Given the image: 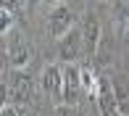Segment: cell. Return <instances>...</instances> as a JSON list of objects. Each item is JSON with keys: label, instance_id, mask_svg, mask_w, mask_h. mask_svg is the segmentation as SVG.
<instances>
[{"label": "cell", "instance_id": "1", "mask_svg": "<svg viewBox=\"0 0 129 116\" xmlns=\"http://www.w3.org/2000/svg\"><path fill=\"white\" fill-rule=\"evenodd\" d=\"M74 26H77V16H74L71 5H66V3L50 5V11L45 13V32H48V37L55 40V42H61Z\"/></svg>", "mask_w": 129, "mask_h": 116}, {"label": "cell", "instance_id": "2", "mask_svg": "<svg viewBox=\"0 0 129 116\" xmlns=\"http://www.w3.org/2000/svg\"><path fill=\"white\" fill-rule=\"evenodd\" d=\"M5 42H8V50H5V53H8L11 69H13V71H24L29 63H32V58H34L32 45L21 37L19 29H11V32L5 34Z\"/></svg>", "mask_w": 129, "mask_h": 116}, {"label": "cell", "instance_id": "3", "mask_svg": "<svg viewBox=\"0 0 129 116\" xmlns=\"http://www.w3.org/2000/svg\"><path fill=\"white\" fill-rule=\"evenodd\" d=\"M32 98H34V79L26 71H13L11 74V84H8V100L3 106H13V103L29 106Z\"/></svg>", "mask_w": 129, "mask_h": 116}, {"label": "cell", "instance_id": "4", "mask_svg": "<svg viewBox=\"0 0 129 116\" xmlns=\"http://www.w3.org/2000/svg\"><path fill=\"white\" fill-rule=\"evenodd\" d=\"M82 50H84V42H82V26H74L71 32L58 42L55 53H58V61H61L63 66H71V63L82 55Z\"/></svg>", "mask_w": 129, "mask_h": 116}, {"label": "cell", "instance_id": "5", "mask_svg": "<svg viewBox=\"0 0 129 116\" xmlns=\"http://www.w3.org/2000/svg\"><path fill=\"white\" fill-rule=\"evenodd\" d=\"M40 92L50 98H63V66L48 63L40 71Z\"/></svg>", "mask_w": 129, "mask_h": 116}, {"label": "cell", "instance_id": "6", "mask_svg": "<svg viewBox=\"0 0 129 116\" xmlns=\"http://www.w3.org/2000/svg\"><path fill=\"white\" fill-rule=\"evenodd\" d=\"M100 40H103L100 19H98L95 13H87V16H84V21H82V42H84V55H87V58L98 55Z\"/></svg>", "mask_w": 129, "mask_h": 116}, {"label": "cell", "instance_id": "7", "mask_svg": "<svg viewBox=\"0 0 129 116\" xmlns=\"http://www.w3.org/2000/svg\"><path fill=\"white\" fill-rule=\"evenodd\" d=\"M79 90H82V69L77 66V63L63 66V98H61V103L74 106V103H77Z\"/></svg>", "mask_w": 129, "mask_h": 116}, {"label": "cell", "instance_id": "8", "mask_svg": "<svg viewBox=\"0 0 129 116\" xmlns=\"http://www.w3.org/2000/svg\"><path fill=\"white\" fill-rule=\"evenodd\" d=\"M95 103L100 108V116H116V95H113V82L108 77H100V84H98V95Z\"/></svg>", "mask_w": 129, "mask_h": 116}, {"label": "cell", "instance_id": "9", "mask_svg": "<svg viewBox=\"0 0 129 116\" xmlns=\"http://www.w3.org/2000/svg\"><path fill=\"white\" fill-rule=\"evenodd\" d=\"M111 26H113L116 37H126L129 34V3H113V8H111Z\"/></svg>", "mask_w": 129, "mask_h": 116}, {"label": "cell", "instance_id": "10", "mask_svg": "<svg viewBox=\"0 0 129 116\" xmlns=\"http://www.w3.org/2000/svg\"><path fill=\"white\" fill-rule=\"evenodd\" d=\"M13 19H16V13L8 5H3V8H0V32L3 34H8L11 29H13Z\"/></svg>", "mask_w": 129, "mask_h": 116}, {"label": "cell", "instance_id": "11", "mask_svg": "<svg viewBox=\"0 0 129 116\" xmlns=\"http://www.w3.org/2000/svg\"><path fill=\"white\" fill-rule=\"evenodd\" d=\"M50 116H77V113H74V108H71V106H66V103H58V106L53 108V113H50Z\"/></svg>", "mask_w": 129, "mask_h": 116}, {"label": "cell", "instance_id": "12", "mask_svg": "<svg viewBox=\"0 0 129 116\" xmlns=\"http://www.w3.org/2000/svg\"><path fill=\"white\" fill-rule=\"evenodd\" d=\"M0 116H21V113H19L16 106H3V108H0Z\"/></svg>", "mask_w": 129, "mask_h": 116}, {"label": "cell", "instance_id": "13", "mask_svg": "<svg viewBox=\"0 0 129 116\" xmlns=\"http://www.w3.org/2000/svg\"><path fill=\"white\" fill-rule=\"evenodd\" d=\"M77 116H90V113H87V111H77Z\"/></svg>", "mask_w": 129, "mask_h": 116}]
</instances>
